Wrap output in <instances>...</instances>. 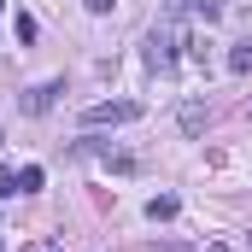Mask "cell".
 Here are the masks:
<instances>
[{"label": "cell", "mask_w": 252, "mask_h": 252, "mask_svg": "<svg viewBox=\"0 0 252 252\" xmlns=\"http://www.w3.org/2000/svg\"><path fill=\"white\" fill-rule=\"evenodd\" d=\"M135 118H141L135 100H100V106L82 112V129H112V124H135Z\"/></svg>", "instance_id": "6da1fadb"}, {"label": "cell", "mask_w": 252, "mask_h": 252, "mask_svg": "<svg viewBox=\"0 0 252 252\" xmlns=\"http://www.w3.org/2000/svg\"><path fill=\"white\" fill-rule=\"evenodd\" d=\"M147 64H153V70H170V64H176V30H170V24L147 35Z\"/></svg>", "instance_id": "7a4b0ae2"}, {"label": "cell", "mask_w": 252, "mask_h": 252, "mask_svg": "<svg viewBox=\"0 0 252 252\" xmlns=\"http://www.w3.org/2000/svg\"><path fill=\"white\" fill-rule=\"evenodd\" d=\"M170 18H199V24H217V18H223V0H170Z\"/></svg>", "instance_id": "3957f363"}, {"label": "cell", "mask_w": 252, "mask_h": 252, "mask_svg": "<svg viewBox=\"0 0 252 252\" xmlns=\"http://www.w3.org/2000/svg\"><path fill=\"white\" fill-rule=\"evenodd\" d=\"M147 217H153V223H170V217H176V193H153V199H147Z\"/></svg>", "instance_id": "277c9868"}, {"label": "cell", "mask_w": 252, "mask_h": 252, "mask_svg": "<svg viewBox=\"0 0 252 252\" xmlns=\"http://www.w3.org/2000/svg\"><path fill=\"white\" fill-rule=\"evenodd\" d=\"M182 129H188V135H199V129H205V106H199V100H188V106H182Z\"/></svg>", "instance_id": "5b68a950"}, {"label": "cell", "mask_w": 252, "mask_h": 252, "mask_svg": "<svg viewBox=\"0 0 252 252\" xmlns=\"http://www.w3.org/2000/svg\"><path fill=\"white\" fill-rule=\"evenodd\" d=\"M53 94H59V88H35V94L24 100V112H47V106H53Z\"/></svg>", "instance_id": "8992f818"}, {"label": "cell", "mask_w": 252, "mask_h": 252, "mask_svg": "<svg viewBox=\"0 0 252 252\" xmlns=\"http://www.w3.org/2000/svg\"><path fill=\"white\" fill-rule=\"evenodd\" d=\"M41 188V170H35V164H24V170H18V193H35Z\"/></svg>", "instance_id": "52a82bcc"}, {"label": "cell", "mask_w": 252, "mask_h": 252, "mask_svg": "<svg viewBox=\"0 0 252 252\" xmlns=\"http://www.w3.org/2000/svg\"><path fill=\"white\" fill-rule=\"evenodd\" d=\"M229 70L247 76V70H252V47H235V53H229Z\"/></svg>", "instance_id": "ba28073f"}, {"label": "cell", "mask_w": 252, "mask_h": 252, "mask_svg": "<svg viewBox=\"0 0 252 252\" xmlns=\"http://www.w3.org/2000/svg\"><path fill=\"white\" fill-rule=\"evenodd\" d=\"M12 193H18V176H12V170L0 164V199H12Z\"/></svg>", "instance_id": "9c48e42d"}, {"label": "cell", "mask_w": 252, "mask_h": 252, "mask_svg": "<svg viewBox=\"0 0 252 252\" xmlns=\"http://www.w3.org/2000/svg\"><path fill=\"white\" fill-rule=\"evenodd\" d=\"M82 6H88V12H112L118 0H82Z\"/></svg>", "instance_id": "30bf717a"}, {"label": "cell", "mask_w": 252, "mask_h": 252, "mask_svg": "<svg viewBox=\"0 0 252 252\" xmlns=\"http://www.w3.org/2000/svg\"><path fill=\"white\" fill-rule=\"evenodd\" d=\"M0 6H6V0H0Z\"/></svg>", "instance_id": "8fae6325"}]
</instances>
